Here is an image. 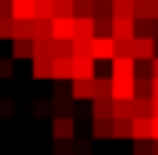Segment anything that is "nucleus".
I'll list each match as a JSON object with an SVG mask.
<instances>
[{
    "mask_svg": "<svg viewBox=\"0 0 158 155\" xmlns=\"http://www.w3.org/2000/svg\"><path fill=\"white\" fill-rule=\"evenodd\" d=\"M131 58L134 61H152L155 58V40L152 37H134L131 40Z\"/></svg>",
    "mask_w": 158,
    "mask_h": 155,
    "instance_id": "obj_1",
    "label": "nucleus"
},
{
    "mask_svg": "<svg viewBox=\"0 0 158 155\" xmlns=\"http://www.w3.org/2000/svg\"><path fill=\"white\" fill-rule=\"evenodd\" d=\"M76 122L73 116H52V140H73Z\"/></svg>",
    "mask_w": 158,
    "mask_h": 155,
    "instance_id": "obj_2",
    "label": "nucleus"
},
{
    "mask_svg": "<svg viewBox=\"0 0 158 155\" xmlns=\"http://www.w3.org/2000/svg\"><path fill=\"white\" fill-rule=\"evenodd\" d=\"M49 37L61 40V43H70L73 40V19H52L49 21Z\"/></svg>",
    "mask_w": 158,
    "mask_h": 155,
    "instance_id": "obj_3",
    "label": "nucleus"
},
{
    "mask_svg": "<svg viewBox=\"0 0 158 155\" xmlns=\"http://www.w3.org/2000/svg\"><path fill=\"white\" fill-rule=\"evenodd\" d=\"M70 67H73V76L70 79H94L98 76L94 58H70Z\"/></svg>",
    "mask_w": 158,
    "mask_h": 155,
    "instance_id": "obj_4",
    "label": "nucleus"
},
{
    "mask_svg": "<svg viewBox=\"0 0 158 155\" xmlns=\"http://www.w3.org/2000/svg\"><path fill=\"white\" fill-rule=\"evenodd\" d=\"M113 100H134V79H110Z\"/></svg>",
    "mask_w": 158,
    "mask_h": 155,
    "instance_id": "obj_5",
    "label": "nucleus"
},
{
    "mask_svg": "<svg viewBox=\"0 0 158 155\" xmlns=\"http://www.w3.org/2000/svg\"><path fill=\"white\" fill-rule=\"evenodd\" d=\"M91 58L94 61H113V37H94L91 40Z\"/></svg>",
    "mask_w": 158,
    "mask_h": 155,
    "instance_id": "obj_6",
    "label": "nucleus"
},
{
    "mask_svg": "<svg viewBox=\"0 0 158 155\" xmlns=\"http://www.w3.org/2000/svg\"><path fill=\"white\" fill-rule=\"evenodd\" d=\"M70 76H73L70 58H52V61H49V79L61 82V79H70Z\"/></svg>",
    "mask_w": 158,
    "mask_h": 155,
    "instance_id": "obj_7",
    "label": "nucleus"
},
{
    "mask_svg": "<svg viewBox=\"0 0 158 155\" xmlns=\"http://www.w3.org/2000/svg\"><path fill=\"white\" fill-rule=\"evenodd\" d=\"M9 19L31 21L34 19V0H9Z\"/></svg>",
    "mask_w": 158,
    "mask_h": 155,
    "instance_id": "obj_8",
    "label": "nucleus"
},
{
    "mask_svg": "<svg viewBox=\"0 0 158 155\" xmlns=\"http://www.w3.org/2000/svg\"><path fill=\"white\" fill-rule=\"evenodd\" d=\"M110 37L113 40H134V19H113Z\"/></svg>",
    "mask_w": 158,
    "mask_h": 155,
    "instance_id": "obj_9",
    "label": "nucleus"
},
{
    "mask_svg": "<svg viewBox=\"0 0 158 155\" xmlns=\"http://www.w3.org/2000/svg\"><path fill=\"white\" fill-rule=\"evenodd\" d=\"M110 79H134V58H113Z\"/></svg>",
    "mask_w": 158,
    "mask_h": 155,
    "instance_id": "obj_10",
    "label": "nucleus"
},
{
    "mask_svg": "<svg viewBox=\"0 0 158 155\" xmlns=\"http://www.w3.org/2000/svg\"><path fill=\"white\" fill-rule=\"evenodd\" d=\"M70 97L73 100H91L94 97V79H73Z\"/></svg>",
    "mask_w": 158,
    "mask_h": 155,
    "instance_id": "obj_11",
    "label": "nucleus"
},
{
    "mask_svg": "<svg viewBox=\"0 0 158 155\" xmlns=\"http://www.w3.org/2000/svg\"><path fill=\"white\" fill-rule=\"evenodd\" d=\"M131 140H152V119H131Z\"/></svg>",
    "mask_w": 158,
    "mask_h": 155,
    "instance_id": "obj_12",
    "label": "nucleus"
},
{
    "mask_svg": "<svg viewBox=\"0 0 158 155\" xmlns=\"http://www.w3.org/2000/svg\"><path fill=\"white\" fill-rule=\"evenodd\" d=\"M113 19H134V0H110Z\"/></svg>",
    "mask_w": 158,
    "mask_h": 155,
    "instance_id": "obj_13",
    "label": "nucleus"
},
{
    "mask_svg": "<svg viewBox=\"0 0 158 155\" xmlns=\"http://www.w3.org/2000/svg\"><path fill=\"white\" fill-rule=\"evenodd\" d=\"M73 40H94V21L91 19H73Z\"/></svg>",
    "mask_w": 158,
    "mask_h": 155,
    "instance_id": "obj_14",
    "label": "nucleus"
},
{
    "mask_svg": "<svg viewBox=\"0 0 158 155\" xmlns=\"http://www.w3.org/2000/svg\"><path fill=\"white\" fill-rule=\"evenodd\" d=\"M131 113H134V119H152V97H134Z\"/></svg>",
    "mask_w": 158,
    "mask_h": 155,
    "instance_id": "obj_15",
    "label": "nucleus"
},
{
    "mask_svg": "<svg viewBox=\"0 0 158 155\" xmlns=\"http://www.w3.org/2000/svg\"><path fill=\"white\" fill-rule=\"evenodd\" d=\"M52 19H73V0H52Z\"/></svg>",
    "mask_w": 158,
    "mask_h": 155,
    "instance_id": "obj_16",
    "label": "nucleus"
},
{
    "mask_svg": "<svg viewBox=\"0 0 158 155\" xmlns=\"http://www.w3.org/2000/svg\"><path fill=\"white\" fill-rule=\"evenodd\" d=\"M73 19H94V0H73Z\"/></svg>",
    "mask_w": 158,
    "mask_h": 155,
    "instance_id": "obj_17",
    "label": "nucleus"
},
{
    "mask_svg": "<svg viewBox=\"0 0 158 155\" xmlns=\"http://www.w3.org/2000/svg\"><path fill=\"white\" fill-rule=\"evenodd\" d=\"M91 100H113V94H110V76H94V97Z\"/></svg>",
    "mask_w": 158,
    "mask_h": 155,
    "instance_id": "obj_18",
    "label": "nucleus"
},
{
    "mask_svg": "<svg viewBox=\"0 0 158 155\" xmlns=\"http://www.w3.org/2000/svg\"><path fill=\"white\" fill-rule=\"evenodd\" d=\"M113 131V119H91V134L98 140H106Z\"/></svg>",
    "mask_w": 158,
    "mask_h": 155,
    "instance_id": "obj_19",
    "label": "nucleus"
},
{
    "mask_svg": "<svg viewBox=\"0 0 158 155\" xmlns=\"http://www.w3.org/2000/svg\"><path fill=\"white\" fill-rule=\"evenodd\" d=\"M134 21H152V0H134Z\"/></svg>",
    "mask_w": 158,
    "mask_h": 155,
    "instance_id": "obj_20",
    "label": "nucleus"
},
{
    "mask_svg": "<svg viewBox=\"0 0 158 155\" xmlns=\"http://www.w3.org/2000/svg\"><path fill=\"white\" fill-rule=\"evenodd\" d=\"M9 40H31V21H19V19H12Z\"/></svg>",
    "mask_w": 158,
    "mask_h": 155,
    "instance_id": "obj_21",
    "label": "nucleus"
},
{
    "mask_svg": "<svg viewBox=\"0 0 158 155\" xmlns=\"http://www.w3.org/2000/svg\"><path fill=\"white\" fill-rule=\"evenodd\" d=\"M110 137H116V140H131V122L113 119V131H110Z\"/></svg>",
    "mask_w": 158,
    "mask_h": 155,
    "instance_id": "obj_22",
    "label": "nucleus"
},
{
    "mask_svg": "<svg viewBox=\"0 0 158 155\" xmlns=\"http://www.w3.org/2000/svg\"><path fill=\"white\" fill-rule=\"evenodd\" d=\"M37 40H49V21L31 19V43H37Z\"/></svg>",
    "mask_w": 158,
    "mask_h": 155,
    "instance_id": "obj_23",
    "label": "nucleus"
},
{
    "mask_svg": "<svg viewBox=\"0 0 158 155\" xmlns=\"http://www.w3.org/2000/svg\"><path fill=\"white\" fill-rule=\"evenodd\" d=\"M134 97H152V79L134 76Z\"/></svg>",
    "mask_w": 158,
    "mask_h": 155,
    "instance_id": "obj_24",
    "label": "nucleus"
},
{
    "mask_svg": "<svg viewBox=\"0 0 158 155\" xmlns=\"http://www.w3.org/2000/svg\"><path fill=\"white\" fill-rule=\"evenodd\" d=\"M34 19L52 21V0H34Z\"/></svg>",
    "mask_w": 158,
    "mask_h": 155,
    "instance_id": "obj_25",
    "label": "nucleus"
},
{
    "mask_svg": "<svg viewBox=\"0 0 158 155\" xmlns=\"http://www.w3.org/2000/svg\"><path fill=\"white\" fill-rule=\"evenodd\" d=\"M91 119H113V100H94Z\"/></svg>",
    "mask_w": 158,
    "mask_h": 155,
    "instance_id": "obj_26",
    "label": "nucleus"
},
{
    "mask_svg": "<svg viewBox=\"0 0 158 155\" xmlns=\"http://www.w3.org/2000/svg\"><path fill=\"white\" fill-rule=\"evenodd\" d=\"M113 119L131 122V119H134V113H131V100H113Z\"/></svg>",
    "mask_w": 158,
    "mask_h": 155,
    "instance_id": "obj_27",
    "label": "nucleus"
},
{
    "mask_svg": "<svg viewBox=\"0 0 158 155\" xmlns=\"http://www.w3.org/2000/svg\"><path fill=\"white\" fill-rule=\"evenodd\" d=\"M34 43L31 40H12V58H31Z\"/></svg>",
    "mask_w": 158,
    "mask_h": 155,
    "instance_id": "obj_28",
    "label": "nucleus"
},
{
    "mask_svg": "<svg viewBox=\"0 0 158 155\" xmlns=\"http://www.w3.org/2000/svg\"><path fill=\"white\" fill-rule=\"evenodd\" d=\"M91 21H94V37H110L113 19H91Z\"/></svg>",
    "mask_w": 158,
    "mask_h": 155,
    "instance_id": "obj_29",
    "label": "nucleus"
},
{
    "mask_svg": "<svg viewBox=\"0 0 158 155\" xmlns=\"http://www.w3.org/2000/svg\"><path fill=\"white\" fill-rule=\"evenodd\" d=\"M52 152L55 155H73V140H55L52 143Z\"/></svg>",
    "mask_w": 158,
    "mask_h": 155,
    "instance_id": "obj_30",
    "label": "nucleus"
},
{
    "mask_svg": "<svg viewBox=\"0 0 158 155\" xmlns=\"http://www.w3.org/2000/svg\"><path fill=\"white\" fill-rule=\"evenodd\" d=\"M15 76V64L12 58H0V79H12Z\"/></svg>",
    "mask_w": 158,
    "mask_h": 155,
    "instance_id": "obj_31",
    "label": "nucleus"
},
{
    "mask_svg": "<svg viewBox=\"0 0 158 155\" xmlns=\"http://www.w3.org/2000/svg\"><path fill=\"white\" fill-rule=\"evenodd\" d=\"M94 19H113L110 15V0H94Z\"/></svg>",
    "mask_w": 158,
    "mask_h": 155,
    "instance_id": "obj_32",
    "label": "nucleus"
},
{
    "mask_svg": "<svg viewBox=\"0 0 158 155\" xmlns=\"http://www.w3.org/2000/svg\"><path fill=\"white\" fill-rule=\"evenodd\" d=\"M134 76H149L152 79V61H134Z\"/></svg>",
    "mask_w": 158,
    "mask_h": 155,
    "instance_id": "obj_33",
    "label": "nucleus"
},
{
    "mask_svg": "<svg viewBox=\"0 0 158 155\" xmlns=\"http://www.w3.org/2000/svg\"><path fill=\"white\" fill-rule=\"evenodd\" d=\"M134 155H152V140H134Z\"/></svg>",
    "mask_w": 158,
    "mask_h": 155,
    "instance_id": "obj_34",
    "label": "nucleus"
},
{
    "mask_svg": "<svg viewBox=\"0 0 158 155\" xmlns=\"http://www.w3.org/2000/svg\"><path fill=\"white\" fill-rule=\"evenodd\" d=\"M134 37H152V21H134Z\"/></svg>",
    "mask_w": 158,
    "mask_h": 155,
    "instance_id": "obj_35",
    "label": "nucleus"
},
{
    "mask_svg": "<svg viewBox=\"0 0 158 155\" xmlns=\"http://www.w3.org/2000/svg\"><path fill=\"white\" fill-rule=\"evenodd\" d=\"M34 79H49V61H34Z\"/></svg>",
    "mask_w": 158,
    "mask_h": 155,
    "instance_id": "obj_36",
    "label": "nucleus"
},
{
    "mask_svg": "<svg viewBox=\"0 0 158 155\" xmlns=\"http://www.w3.org/2000/svg\"><path fill=\"white\" fill-rule=\"evenodd\" d=\"M73 155H91V140H73Z\"/></svg>",
    "mask_w": 158,
    "mask_h": 155,
    "instance_id": "obj_37",
    "label": "nucleus"
},
{
    "mask_svg": "<svg viewBox=\"0 0 158 155\" xmlns=\"http://www.w3.org/2000/svg\"><path fill=\"white\" fill-rule=\"evenodd\" d=\"M34 113H37V116H49V119H52V100H37V103H34Z\"/></svg>",
    "mask_w": 158,
    "mask_h": 155,
    "instance_id": "obj_38",
    "label": "nucleus"
},
{
    "mask_svg": "<svg viewBox=\"0 0 158 155\" xmlns=\"http://www.w3.org/2000/svg\"><path fill=\"white\" fill-rule=\"evenodd\" d=\"M9 27H12V19H0V40H9Z\"/></svg>",
    "mask_w": 158,
    "mask_h": 155,
    "instance_id": "obj_39",
    "label": "nucleus"
},
{
    "mask_svg": "<svg viewBox=\"0 0 158 155\" xmlns=\"http://www.w3.org/2000/svg\"><path fill=\"white\" fill-rule=\"evenodd\" d=\"M12 100H0V116H12Z\"/></svg>",
    "mask_w": 158,
    "mask_h": 155,
    "instance_id": "obj_40",
    "label": "nucleus"
},
{
    "mask_svg": "<svg viewBox=\"0 0 158 155\" xmlns=\"http://www.w3.org/2000/svg\"><path fill=\"white\" fill-rule=\"evenodd\" d=\"M0 19H9V0H0Z\"/></svg>",
    "mask_w": 158,
    "mask_h": 155,
    "instance_id": "obj_41",
    "label": "nucleus"
},
{
    "mask_svg": "<svg viewBox=\"0 0 158 155\" xmlns=\"http://www.w3.org/2000/svg\"><path fill=\"white\" fill-rule=\"evenodd\" d=\"M152 140H158V116H152Z\"/></svg>",
    "mask_w": 158,
    "mask_h": 155,
    "instance_id": "obj_42",
    "label": "nucleus"
},
{
    "mask_svg": "<svg viewBox=\"0 0 158 155\" xmlns=\"http://www.w3.org/2000/svg\"><path fill=\"white\" fill-rule=\"evenodd\" d=\"M152 79H158V55L152 58Z\"/></svg>",
    "mask_w": 158,
    "mask_h": 155,
    "instance_id": "obj_43",
    "label": "nucleus"
},
{
    "mask_svg": "<svg viewBox=\"0 0 158 155\" xmlns=\"http://www.w3.org/2000/svg\"><path fill=\"white\" fill-rule=\"evenodd\" d=\"M152 21H158V0H152Z\"/></svg>",
    "mask_w": 158,
    "mask_h": 155,
    "instance_id": "obj_44",
    "label": "nucleus"
},
{
    "mask_svg": "<svg viewBox=\"0 0 158 155\" xmlns=\"http://www.w3.org/2000/svg\"><path fill=\"white\" fill-rule=\"evenodd\" d=\"M152 116H158V94L152 97Z\"/></svg>",
    "mask_w": 158,
    "mask_h": 155,
    "instance_id": "obj_45",
    "label": "nucleus"
},
{
    "mask_svg": "<svg viewBox=\"0 0 158 155\" xmlns=\"http://www.w3.org/2000/svg\"><path fill=\"white\" fill-rule=\"evenodd\" d=\"M158 94V79H152V97Z\"/></svg>",
    "mask_w": 158,
    "mask_h": 155,
    "instance_id": "obj_46",
    "label": "nucleus"
},
{
    "mask_svg": "<svg viewBox=\"0 0 158 155\" xmlns=\"http://www.w3.org/2000/svg\"><path fill=\"white\" fill-rule=\"evenodd\" d=\"M152 155H158V140H152Z\"/></svg>",
    "mask_w": 158,
    "mask_h": 155,
    "instance_id": "obj_47",
    "label": "nucleus"
}]
</instances>
